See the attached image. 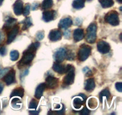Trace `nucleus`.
I'll return each mask as SVG.
<instances>
[{"mask_svg":"<svg viewBox=\"0 0 122 115\" xmlns=\"http://www.w3.org/2000/svg\"><path fill=\"white\" fill-rule=\"evenodd\" d=\"M40 46V43L39 42H35L32 44H31L28 47L27 49L25 50L23 53L22 58L21 60L19 61L18 67L19 68L24 67L25 65L29 64L33 59H34L35 56V52L37 50L38 48Z\"/></svg>","mask_w":122,"mask_h":115,"instance_id":"obj_1","label":"nucleus"},{"mask_svg":"<svg viewBox=\"0 0 122 115\" xmlns=\"http://www.w3.org/2000/svg\"><path fill=\"white\" fill-rule=\"evenodd\" d=\"M75 68L71 65H67L66 67V75L63 79V85L69 86L73 83L75 79Z\"/></svg>","mask_w":122,"mask_h":115,"instance_id":"obj_2","label":"nucleus"},{"mask_svg":"<svg viewBox=\"0 0 122 115\" xmlns=\"http://www.w3.org/2000/svg\"><path fill=\"white\" fill-rule=\"evenodd\" d=\"M97 26L95 23L90 24L86 29V40L88 43L92 44L95 43L97 39Z\"/></svg>","mask_w":122,"mask_h":115,"instance_id":"obj_3","label":"nucleus"},{"mask_svg":"<svg viewBox=\"0 0 122 115\" xmlns=\"http://www.w3.org/2000/svg\"><path fill=\"white\" fill-rule=\"evenodd\" d=\"M91 53V47L87 44H82L78 51V59L80 61H85L90 56Z\"/></svg>","mask_w":122,"mask_h":115,"instance_id":"obj_4","label":"nucleus"},{"mask_svg":"<svg viewBox=\"0 0 122 115\" xmlns=\"http://www.w3.org/2000/svg\"><path fill=\"white\" fill-rule=\"evenodd\" d=\"M104 19L106 22L113 25V26L119 25V23H120L119 13L116 11L114 10L108 12L105 16Z\"/></svg>","mask_w":122,"mask_h":115,"instance_id":"obj_5","label":"nucleus"},{"mask_svg":"<svg viewBox=\"0 0 122 115\" xmlns=\"http://www.w3.org/2000/svg\"><path fill=\"white\" fill-rule=\"evenodd\" d=\"M58 82H59V80L57 78L54 77L52 75H49L46 78L45 83L46 85V87L51 89H53L57 87Z\"/></svg>","mask_w":122,"mask_h":115,"instance_id":"obj_6","label":"nucleus"},{"mask_svg":"<svg viewBox=\"0 0 122 115\" xmlns=\"http://www.w3.org/2000/svg\"><path fill=\"white\" fill-rule=\"evenodd\" d=\"M9 31V32L7 34V44H10L13 41H14V40L15 39L16 36L17 35L19 31V26L17 25H14Z\"/></svg>","mask_w":122,"mask_h":115,"instance_id":"obj_7","label":"nucleus"},{"mask_svg":"<svg viewBox=\"0 0 122 115\" xmlns=\"http://www.w3.org/2000/svg\"><path fill=\"white\" fill-rule=\"evenodd\" d=\"M66 49L64 48H60L57 50L54 55V58L56 62H63L66 58Z\"/></svg>","mask_w":122,"mask_h":115,"instance_id":"obj_8","label":"nucleus"},{"mask_svg":"<svg viewBox=\"0 0 122 115\" xmlns=\"http://www.w3.org/2000/svg\"><path fill=\"white\" fill-rule=\"evenodd\" d=\"M4 81L7 85H10L14 83L15 81V71L14 69H11L4 76L3 79Z\"/></svg>","mask_w":122,"mask_h":115,"instance_id":"obj_9","label":"nucleus"},{"mask_svg":"<svg viewBox=\"0 0 122 115\" xmlns=\"http://www.w3.org/2000/svg\"><path fill=\"white\" fill-rule=\"evenodd\" d=\"M97 49L101 53H107L110 50L109 44L104 41H100L97 43Z\"/></svg>","mask_w":122,"mask_h":115,"instance_id":"obj_10","label":"nucleus"},{"mask_svg":"<svg viewBox=\"0 0 122 115\" xmlns=\"http://www.w3.org/2000/svg\"><path fill=\"white\" fill-rule=\"evenodd\" d=\"M48 37L51 41H57L61 38V32L59 29H53L50 31Z\"/></svg>","mask_w":122,"mask_h":115,"instance_id":"obj_11","label":"nucleus"},{"mask_svg":"<svg viewBox=\"0 0 122 115\" xmlns=\"http://www.w3.org/2000/svg\"><path fill=\"white\" fill-rule=\"evenodd\" d=\"M14 12L16 15H20L22 14L23 10V2L21 0H17L13 5Z\"/></svg>","mask_w":122,"mask_h":115,"instance_id":"obj_12","label":"nucleus"},{"mask_svg":"<svg viewBox=\"0 0 122 115\" xmlns=\"http://www.w3.org/2000/svg\"><path fill=\"white\" fill-rule=\"evenodd\" d=\"M56 12L54 10L45 11L42 13V19L46 22L51 21L54 20L56 16Z\"/></svg>","mask_w":122,"mask_h":115,"instance_id":"obj_13","label":"nucleus"},{"mask_svg":"<svg viewBox=\"0 0 122 115\" xmlns=\"http://www.w3.org/2000/svg\"><path fill=\"white\" fill-rule=\"evenodd\" d=\"M72 23V20L70 17H66L61 19L60 21L59 24H58V26H59V28H60L61 29H66L68 28L71 26Z\"/></svg>","mask_w":122,"mask_h":115,"instance_id":"obj_14","label":"nucleus"},{"mask_svg":"<svg viewBox=\"0 0 122 115\" xmlns=\"http://www.w3.org/2000/svg\"><path fill=\"white\" fill-rule=\"evenodd\" d=\"M17 20L16 19L13 17H9L3 26V29L5 31H9L10 30L14 25H16Z\"/></svg>","mask_w":122,"mask_h":115,"instance_id":"obj_15","label":"nucleus"},{"mask_svg":"<svg viewBox=\"0 0 122 115\" xmlns=\"http://www.w3.org/2000/svg\"><path fill=\"white\" fill-rule=\"evenodd\" d=\"M95 86V80L93 78H89L86 80L85 83V89L88 92H91L94 89Z\"/></svg>","mask_w":122,"mask_h":115,"instance_id":"obj_16","label":"nucleus"},{"mask_svg":"<svg viewBox=\"0 0 122 115\" xmlns=\"http://www.w3.org/2000/svg\"><path fill=\"white\" fill-rule=\"evenodd\" d=\"M73 38L76 41H80L84 38V31L81 28L76 29L73 32Z\"/></svg>","mask_w":122,"mask_h":115,"instance_id":"obj_17","label":"nucleus"},{"mask_svg":"<svg viewBox=\"0 0 122 115\" xmlns=\"http://www.w3.org/2000/svg\"><path fill=\"white\" fill-rule=\"evenodd\" d=\"M45 89H46V85H45V83H42L40 84L37 87V88L36 89L35 94V96L37 99H40L42 97L43 93H44Z\"/></svg>","mask_w":122,"mask_h":115,"instance_id":"obj_18","label":"nucleus"},{"mask_svg":"<svg viewBox=\"0 0 122 115\" xmlns=\"http://www.w3.org/2000/svg\"><path fill=\"white\" fill-rule=\"evenodd\" d=\"M52 69L54 71L57 72L58 74H63L66 73V67L60 62H56L54 63L52 66Z\"/></svg>","mask_w":122,"mask_h":115,"instance_id":"obj_19","label":"nucleus"},{"mask_svg":"<svg viewBox=\"0 0 122 115\" xmlns=\"http://www.w3.org/2000/svg\"><path fill=\"white\" fill-rule=\"evenodd\" d=\"M85 101L86 100H85L82 97L78 95V97H76L73 99L74 107L76 109H79L82 107V105L85 104Z\"/></svg>","mask_w":122,"mask_h":115,"instance_id":"obj_20","label":"nucleus"},{"mask_svg":"<svg viewBox=\"0 0 122 115\" xmlns=\"http://www.w3.org/2000/svg\"><path fill=\"white\" fill-rule=\"evenodd\" d=\"M24 95V89L23 88L21 87H17V88L14 89L13 91V92H11L10 95V97L12 98V97H19L22 98Z\"/></svg>","mask_w":122,"mask_h":115,"instance_id":"obj_21","label":"nucleus"},{"mask_svg":"<svg viewBox=\"0 0 122 115\" xmlns=\"http://www.w3.org/2000/svg\"><path fill=\"white\" fill-rule=\"evenodd\" d=\"M72 6L75 9L82 8L85 6V0H74Z\"/></svg>","mask_w":122,"mask_h":115,"instance_id":"obj_22","label":"nucleus"},{"mask_svg":"<svg viewBox=\"0 0 122 115\" xmlns=\"http://www.w3.org/2000/svg\"><path fill=\"white\" fill-rule=\"evenodd\" d=\"M102 8H110L114 5L113 0H99Z\"/></svg>","mask_w":122,"mask_h":115,"instance_id":"obj_23","label":"nucleus"},{"mask_svg":"<svg viewBox=\"0 0 122 115\" xmlns=\"http://www.w3.org/2000/svg\"><path fill=\"white\" fill-rule=\"evenodd\" d=\"M53 6L52 0H44L41 4V8L43 10H48L51 8Z\"/></svg>","mask_w":122,"mask_h":115,"instance_id":"obj_24","label":"nucleus"},{"mask_svg":"<svg viewBox=\"0 0 122 115\" xmlns=\"http://www.w3.org/2000/svg\"><path fill=\"white\" fill-rule=\"evenodd\" d=\"M32 25V19L30 17H27L23 22V30H26Z\"/></svg>","mask_w":122,"mask_h":115,"instance_id":"obj_25","label":"nucleus"},{"mask_svg":"<svg viewBox=\"0 0 122 115\" xmlns=\"http://www.w3.org/2000/svg\"><path fill=\"white\" fill-rule=\"evenodd\" d=\"M110 92L108 89H105L102 90V91L100 93V101H102V98H103V97H106V98H109L110 97Z\"/></svg>","mask_w":122,"mask_h":115,"instance_id":"obj_26","label":"nucleus"},{"mask_svg":"<svg viewBox=\"0 0 122 115\" xmlns=\"http://www.w3.org/2000/svg\"><path fill=\"white\" fill-rule=\"evenodd\" d=\"M88 106L92 109H95V108H97L98 105V102L96 98H90L88 100Z\"/></svg>","mask_w":122,"mask_h":115,"instance_id":"obj_27","label":"nucleus"},{"mask_svg":"<svg viewBox=\"0 0 122 115\" xmlns=\"http://www.w3.org/2000/svg\"><path fill=\"white\" fill-rule=\"evenodd\" d=\"M19 57V53L17 50H12L10 52V59L11 61H15Z\"/></svg>","mask_w":122,"mask_h":115,"instance_id":"obj_28","label":"nucleus"},{"mask_svg":"<svg viewBox=\"0 0 122 115\" xmlns=\"http://www.w3.org/2000/svg\"><path fill=\"white\" fill-rule=\"evenodd\" d=\"M66 58L69 61H73L75 59V54L71 50H67L66 55Z\"/></svg>","mask_w":122,"mask_h":115,"instance_id":"obj_29","label":"nucleus"},{"mask_svg":"<svg viewBox=\"0 0 122 115\" xmlns=\"http://www.w3.org/2000/svg\"><path fill=\"white\" fill-rule=\"evenodd\" d=\"M38 101L36 99H32L31 101L30 102L29 105V108L30 109H36L38 107Z\"/></svg>","mask_w":122,"mask_h":115,"instance_id":"obj_30","label":"nucleus"},{"mask_svg":"<svg viewBox=\"0 0 122 115\" xmlns=\"http://www.w3.org/2000/svg\"><path fill=\"white\" fill-rule=\"evenodd\" d=\"M30 5L29 4H27L26 5V6H25V8H23V12H22L23 14L25 16H28L30 13Z\"/></svg>","mask_w":122,"mask_h":115,"instance_id":"obj_31","label":"nucleus"},{"mask_svg":"<svg viewBox=\"0 0 122 115\" xmlns=\"http://www.w3.org/2000/svg\"><path fill=\"white\" fill-rule=\"evenodd\" d=\"M11 103H12V106H13V107H14L15 106H17V105L19 107H20V105H19V104L21 103V102H20V100L19 99V98H13V100H12L11 101Z\"/></svg>","mask_w":122,"mask_h":115,"instance_id":"obj_32","label":"nucleus"},{"mask_svg":"<svg viewBox=\"0 0 122 115\" xmlns=\"http://www.w3.org/2000/svg\"><path fill=\"white\" fill-rule=\"evenodd\" d=\"M36 39L40 41L42 40L43 38H44V32L43 31H41L38 32V33L36 34Z\"/></svg>","mask_w":122,"mask_h":115,"instance_id":"obj_33","label":"nucleus"},{"mask_svg":"<svg viewBox=\"0 0 122 115\" xmlns=\"http://www.w3.org/2000/svg\"><path fill=\"white\" fill-rule=\"evenodd\" d=\"M7 53V49L4 46L0 47V55L1 56H5Z\"/></svg>","mask_w":122,"mask_h":115,"instance_id":"obj_34","label":"nucleus"},{"mask_svg":"<svg viewBox=\"0 0 122 115\" xmlns=\"http://www.w3.org/2000/svg\"><path fill=\"white\" fill-rule=\"evenodd\" d=\"M80 113H81V115H88L90 113V111H89V110H88L86 107H85L81 110Z\"/></svg>","mask_w":122,"mask_h":115,"instance_id":"obj_35","label":"nucleus"},{"mask_svg":"<svg viewBox=\"0 0 122 115\" xmlns=\"http://www.w3.org/2000/svg\"><path fill=\"white\" fill-rule=\"evenodd\" d=\"M83 71L86 75H89H89H92V71L90 70V69H89V68H88V67H85L83 69Z\"/></svg>","mask_w":122,"mask_h":115,"instance_id":"obj_36","label":"nucleus"},{"mask_svg":"<svg viewBox=\"0 0 122 115\" xmlns=\"http://www.w3.org/2000/svg\"><path fill=\"white\" fill-rule=\"evenodd\" d=\"M9 69L8 68H4V69H0V78L4 76L5 74L8 71Z\"/></svg>","mask_w":122,"mask_h":115,"instance_id":"obj_37","label":"nucleus"},{"mask_svg":"<svg viewBox=\"0 0 122 115\" xmlns=\"http://www.w3.org/2000/svg\"><path fill=\"white\" fill-rule=\"evenodd\" d=\"M116 88L117 90L119 92H122V82H117L116 83Z\"/></svg>","mask_w":122,"mask_h":115,"instance_id":"obj_38","label":"nucleus"},{"mask_svg":"<svg viewBox=\"0 0 122 115\" xmlns=\"http://www.w3.org/2000/svg\"><path fill=\"white\" fill-rule=\"evenodd\" d=\"M38 7H39V4L36 3V2H35V3H33L32 5V9L33 10H35L36 9H37L38 8Z\"/></svg>","mask_w":122,"mask_h":115,"instance_id":"obj_39","label":"nucleus"},{"mask_svg":"<svg viewBox=\"0 0 122 115\" xmlns=\"http://www.w3.org/2000/svg\"><path fill=\"white\" fill-rule=\"evenodd\" d=\"M64 111H65V109H64V107H63V109H61L60 111H57V112H56V113L58 114V115H63V114L64 113Z\"/></svg>","mask_w":122,"mask_h":115,"instance_id":"obj_40","label":"nucleus"},{"mask_svg":"<svg viewBox=\"0 0 122 115\" xmlns=\"http://www.w3.org/2000/svg\"><path fill=\"white\" fill-rule=\"evenodd\" d=\"M28 73H29L28 69H26V70H25V71L22 73V74H21V77H24L25 75H26L27 74H28Z\"/></svg>","mask_w":122,"mask_h":115,"instance_id":"obj_41","label":"nucleus"},{"mask_svg":"<svg viewBox=\"0 0 122 115\" xmlns=\"http://www.w3.org/2000/svg\"><path fill=\"white\" fill-rule=\"evenodd\" d=\"M3 40H4V35L3 34H2V32L0 31V44H1V43L2 42Z\"/></svg>","mask_w":122,"mask_h":115,"instance_id":"obj_42","label":"nucleus"},{"mask_svg":"<svg viewBox=\"0 0 122 115\" xmlns=\"http://www.w3.org/2000/svg\"><path fill=\"white\" fill-rule=\"evenodd\" d=\"M39 113V110L38 111H29L30 114H32V115H38Z\"/></svg>","mask_w":122,"mask_h":115,"instance_id":"obj_43","label":"nucleus"},{"mask_svg":"<svg viewBox=\"0 0 122 115\" xmlns=\"http://www.w3.org/2000/svg\"><path fill=\"white\" fill-rule=\"evenodd\" d=\"M70 31H67L66 32H64V36H66V37H67V35H68L67 37H69V36L70 35V34L69 33H70Z\"/></svg>","mask_w":122,"mask_h":115,"instance_id":"obj_44","label":"nucleus"},{"mask_svg":"<svg viewBox=\"0 0 122 115\" xmlns=\"http://www.w3.org/2000/svg\"><path fill=\"white\" fill-rule=\"evenodd\" d=\"M3 88H4V86L2 85V84L0 83V94H1V93L2 92V90H3Z\"/></svg>","mask_w":122,"mask_h":115,"instance_id":"obj_45","label":"nucleus"},{"mask_svg":"<svg viewBox=\"0 0 122 115\" xmlns=\"http://www.w3.org/2000/svg\"><path fill=\"white\" fill-rule=\"evenodd\" d=\"M3 1H4V0H0V6H1V5H2V2H3Z\"/></svg>","mask_w":122,"mask_h":115,"instance_id":"obj_46","label":"nucleus"},{"mask_svg":"<svg viewBox=\"0 0 122 115\" xmlns=\"http://www.w3.org/2000/svg\"><path fill=\"white\" fill-rule=\"evenodd\" d=\"M117 2H119V3H120V4L122 2V0H117Z\"/></svg>","mask_w":122,"mask_h":115,"instance_id":"obj_47","label":"nucleus"},{"mask_svg":"<svg viewBox=\"0 0 122 115\" xmlns=\"http://www.w3.org/2000/svg\"><path fill=\"white\" fill-rule=\"evenodd\" d=\"M88 1H91V0H88Z\"/></svg>","mask_w":122,"mask_h":115,"instance_id":"obj_48","label":"nucleus"}]
</instances>
